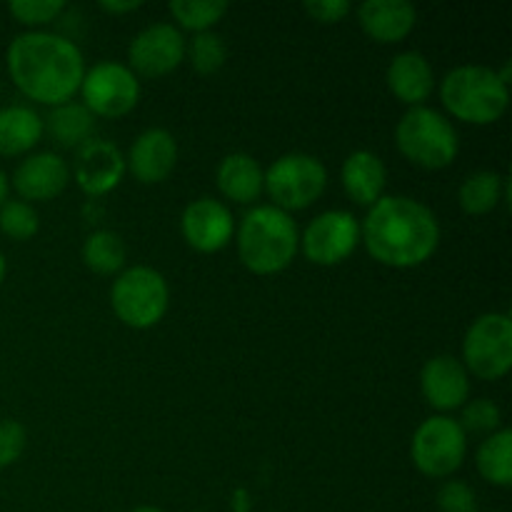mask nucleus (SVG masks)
<instances>
[{"instance_id":"5","label":"nucleus","mask_w":512,"mask_h":512,"mask_svg":"<svg viewBox=\"0 0 512 512\" xmlns=\"http://www.w3.org/2000/svg\"><path fill=\"white\" fill-rule=\"evenodd\" d=\"M398 150L425 170L448 168L458 158L460 140L453 123L428 105L410 108L395 128Z\"/></svg>"},{"instance_id":"4","label":"nucleus","mask_w":512,"mask_h":512,"mask_svg":"<svg viewBox=\"0 0 512 512\" xmlns=\"http://www.w3.org/2000/svg\"><path fill=\"white\" fill-rule=\"evenodd\" d=\"M440 98L448 113L463 123L490 125L505 115L510 105L508 83L498 70L485 65H460L443 78Z\"/></svg>"},{"instance_id":"20","label":"nucleus","mask_w":512,"mask_h":512,"mask_svg":"<svg viewBox=\"0 0 512 512\" xmlns=\"http://www.w3.org/2000/svg\"><path fill=\"white\" fill-rule=\"evenodd\" d=\"M343 188L350 200L358 205H375L383 198L385 180H388V170L385 163L370 150H355L345 158L343 163Z\"/></svg>"},{"instance_id":"15","label":"nucleus","mask_w":512,"mask_h":512,"mask_svg":"<svg viewBox=\"0 0 512 512\" xmlns=\"http://www.w3.org/2000/svg\"><path fill=\"white\" fill-rule=\"evenodd\" d=\"M178 163V143L165 128H148L133 140L125 168L143 185L163 183Z\"/></svg>"},{"instance_id":"1","label":"nucleus","mask_w":512,"mask_h":512,"mask_svg":"<svg viewBox=\"0 0 512 512\" xmlns=\"http://www.w3.org/2000/svg\"><path fill=\"white\" fill-rule=\"evenodd\" d=\"M360 240L373 260L388 268H418L433 258L440 243V223L433 210L408 195H383L370 205Z\"/></svg>"},{"instance_id":"24","label":"nucleus","mask_w":512,"mask_h":512,"mask_svg":"<svg viewBox=\"0 0 512 512\" xmlns=\"http://www.w3.org/2000/svg\"><path fill=\"white\" fill-rule=\"evenodd\" d=\"M505 193L508 188H505L503 175L495 170H475L460 185L458 203L468 215H485L498 208Z\"/></svg>"},{"instance_id":"25","label":"nucleus","mask_w":512,"mask_h":512,"mask_svg":"<svg viewBox=\"0 0 512 512\" xmlns=\"http://www.w3.org/2000/svg\"><path fill=\"white\" fill-rule=\"evenodd\" d=\"M478 473L498 488L512 485V430H495L488 440H483L475 455Z\"/></svg>"},{"instance_id":"38","label":"nucleus","mask_w":512,"mask_h":512,"mask_svg":"<svg viewBox=\"0 0 512 512\" xmlns=\"http://www.w3.org/2000/svg\"><path fill=\"white\" fill-rule=\"evenodd\" d=\"M130 512H165V510L153 508V505H140V508H135V510H130Z\"/></svg>"},{"instance_id":"33","label":"nucleus","mask_w":512,"mask_h":512,"mask_svg":"<svg viewBox=\"0 0 512 512\" xmlns=\"http://www.w3.org/2000/svg\"><path fill=\"white\" fill-rule=\"evenodd\" d=\"M28 433L18 420H0V468L18 463L25 453Z\"/></svg>"},{"instance_id":"37","label":"nucleus","mask_w":512,"mask_h":512,"mask_svg":"<svg viewBox=\"0 0 512 512\" xmlns=\"http://www.w3.org/2000/svg\"><path fill=\"white\" fill-rule=\"evenodd\" d=\"M5 273H8V260H5V255L0 253V283L5 280Z\"/></svg>"},{"instance_id":"31","label":"nucleus","mask_w":512,"mask_h":512,"mask_svg":"<svg viewBox=\"0 0 512 512\" xmlns=\"http://www.w3.org/2000/svg\"><path fill=\"white\" fill-rule=\"evenodd\" d=\"M10 15L23 25L53 23L65 10V0H13L8 3Z\"/></svg>"},{"instance_id":"27","label":"nucleus","mask_w":512,"mask_h":512,"mask_svg":"<svg viewBox=\"0 0 512 512\" xmlns=\"http://www.w3.org/2000/svg\"><path fill=\"white\" fill-rule=\"evenodd\" d=\"M230 5L225 0H170L168 10L183 28L205 33L223 20Z\"/></svg>"},{"instance_id":"23","label":"nucleus","mask_w":512,"mask_h":512,"mask_svg":"<svg viewBox=\"0 0 512 512\" xmlns=\"http://www.w3.org/2000/svg\"><path fill=\"white\" fill-rule=\"evenodd\" d=\"M43 128L65 148H80L93 135L95 115L83 103L68 100V103H60L50 110L48 118L43 120Z\"/></svg>"},{"instance_id":"3","label":"nucleus","mask_w":512,"mask_h":512,"mask_svg":"<svg viewBox=\"0 0 512 512\" xmlns=\"http://www.w3.org/2000/svg\"><path fill=\"white\" fill-rule=\"evenodd\" d=\"M300 248L295 220L275 205L248 210L238 228V255L255 275H273L288 268Z\"/></svg>"},{"instance_id":"7","label":"nucleus","mask_w":512,"mask_h":512,"mask_svg":"<svg viewBox=\"0 0 512 512\" xmlns=\"http://www.w3.org/2000/svg\"><path fill=\"white\" fill-rule=\"evenodd\" d=\"M468 453V433L448 415H433L418 425L410 443L415 468L428 478H450Z\"/></svg>"},{"instance_id":"12","label":"nucleus","mask_w":512,"mask_h":512,"mask_svg":"<svg viewBox=\"0 0 512 512\" xmlns=\"http://www.w3.org/2000/svg\"><path fill=\"white\" fill-rule=\"evenodd\" d=\"M128 68L143 78H163L185 60V38L173 23H153L140 30L128 48Z\"/></svg>"},{"instance_id":"13","label":"nucleus","mask_w":512,"mask_h":512,"mask_svg":"<svg viewBox=\"0 0 512 512\" xmlns=\"http://www.w3.org/2000/svg\"><path fill=\"white\" fill-rule=\"evenodd\" d=\"M125 155L118 145L108 140H93L83 143L75 153L73 175L78 188L85 195H105L118 188L125 175Z\"/></svg>"},{"instance_id":"8","label":"nucleus","mask_w":512,"mask_h":512,"mask_svg":"<svg viewBox=\"0 0 512 512\" xmlns=\"http://www.w3.org/2000/svg\"><path fill=\"white\" fill-rule=\"evenodd\" d=\"M328 185V170L315 155L288 153L280 155L265 170V190L280 210H303L323 195Z\"/></svg>"},{"instance_id":"17","label":"nucleus","mask_w":512,"mask_h":512,"mask_svg":"<svg viewBox=\"0 0 512 512\" xmlns=\"http://www.w3.org/2000/svg\"><path fill=\"white\" fill-rule=\"evenodd\" d=\"M70 180V168L60 155L55 153H35L20 160L13 173V188L18 190L20 198L28 203H43L53 200L65 190Z\"/></svg>"},{"instance_id":"26","label":"nucleus","mask_w":512,"mask_h":512,"mask_svg":"<svg viewBox=\"0 0 512 512\" xmlns=\"http://www.w3.org/2000/svg\"><path fill=\"white\" fill-rule=\"evenodd\" d=\"M83 260L93 273L113 275L125 265V243L113 230H95L83 243Z\"/></svg>"},{"instance_id":"35","label":"nucleus","mask_w":512,"mask_h":512,"mask_svg":"<svg viewBox=\"0 0 512 512\" xmlns=\"http://www.w3.org/2000/svg\"><path fill=\"white\" fill-rule=\"evenodd\" d=\"M140 0H103L100 3V10L110 15H123V13H133V10L140 8Z\"/></svg>"},{"instance_id":"34","label":"nucleus","mask_w":512,"mask_h":512,"mask_svg":"<svg viewBox=\"0 0 512 512\" xmlns=\"http://www.w3.org/2000/svg\"><path fill=\"white\" fill-rule=\"evenodd\" d=\"M353 5L348 0H305L303 10L318 23H340Z\"/></svg>"},{"instance_id":"19","label":"nucleus","mask_w":512,"mask_h":512,"mask_svg":"<svg viewBox=\"0 0 512 512\" xmlns=\"http://www.w3.org/2000/svg\"><path fill=\"white\" fill-rule=\"evenodd\" d=\"M388 88L410 108H418L433 95L435 73L430 60L418 50H405L388 65Z\"/></svg>"},{"instance_id":"21","label":"nucleus","mask_w":512,"mask_h":512,"mask_svg":"<svg viewBox=\"0 0 512 512\" xmlns=\"http://www.w3.org/2000/svg\"><path fill=\"white\" fill-rule=\"evenodd\" d=\"M218 190L228 200L240 205H248L260 198L265 190V173L258 160L248 153H230L220 160L215 170Z\"/></svg>"},{"instance_id":"10","label":"nucleus","mask_w":512,"mask_h":512,"mask_svg":"<svg viewBox=\"0 0 512 512\" xmlns=\"http://www.w3.org/2000/svg\"><path fill=\"white\" fill-rule=\"evenodd\" d=\"M80 93H83V105L93 115L123 118L138 105L140 80L128 65L103 60V63H95L93 68L85 70Z\"/></svg>"},{"instance_id":"28","label":"nucleus","mask_w":512,"mask_h":512,"mask_svg":"<svg viewBox=\"0 0 512 512\" xmlns=\"http://www.w3.org/2000/svg\"><path fill=\"white\" fill-rule=\"evenodd\" d=\"M185 53L190 55V63H193V68L200 75H213L228 60V45H225L223 35L213 33V30H205V33H195V38L190 40V48H185Z\"/></svg>"},{"instance_id":"29","label":"nucleus","mask_w":512,"mask_h":512,"mask_svg":"<svg viewBox=\"0 0 512 512\" xmlns=\"http://www.w3.org/2000/svg\"><path fill=\"white\" fill-rule=\"evenodd\" d=\"M40 228L35 208L25 200H5L0 205V230L10 240H30Z\"/></svg>"},{"instance_id":"22","label":"nucleus","mask_w":512,"mask_h":512,"mask_svg":"<svg viewBox=\"0 0 512 512\" xmlns=\"http://www.w3.org/2000/svg\"><path fill=\"white\" fill-rule=\"evenodd\" d=\"M43 118L28 105L0 108V155L13 158L33 150L43 138Z\"/></svg>"},{"instance_id":"11","label":"nucleus","mask_w":512,"mask_h":512,"mask_svg":"<svg viewBox=\"0 0 512 512\" xmlns=\"http://www.w3.org/2000/svg\"><path fill=\"white\" fill-rule=\"evenodd\" d=\"M360 243V223L348 210H325L310 220L300 238L305 258L315 265H338L353 255Z\"/></svg>"},{"instance_id":"30","label":"nucleus","mask_w":512,"mask_h":512,"mask_svg":"<svg viewBox=\"0 0 512 512\" xmlns=\"http://www.w3.org/2000/svg\"><path fill=\"white\" fill-rule=\"evenodd\" d=\"M463 425V430H473V433H495L503 423V413H500L498 405L488 398L470 400L463 405V418L458 420Z\"/></svg>"},{"instance_id":"6","label":"nucleus","mask_w":512,"mask_h":512,"mask_svg":"<svg viewBox=\"0 0 512 512\" xmlns=\"http://www.w3.org/2000/svg\"><path fill=\"white\" fill-rule=\"evenodd\" d=\"M115 315L128 328L145 330L163 320L170 303V290L163 275L148 265H133L115 278L110 288Z\"/></svg>"},{"instance_id":"36","label":"nucleus","mask_w":512,"mask_h":512,"mask_svg":"<svg viewBox=\"0 0 512 512\" xmlns=\"http://www.w3.org/2000/svg\"><path fill=\"white\" fill-rule=\"evenodd\" d=\"M8 190H10V180H8V175H5L3 170H0V205H3L5 200H8Z\"/></svg>"},{"instance_id":"2","label":"nucleus","mask_w":512,"mask_h":512,"mask_svg":"<svg viewBox=\"0 0 512 512\" xmlns=\"http://www.w3.org/2000/svg\"><path fill=\"white\" fill-rule=\"evenodd\" d=\"M8 73L30 100L45 105L68 103L80 90L85 60L78 45L63 35L30 30L8 45Z\"/></svg>"},{"instance_id":"14","label":"nucleus","mask_w":512,"mask_h":512,"mask_svg":"<svg viewBox=\"0 0 512 512\" xmlns=\"http://www.w3.org/2000/svg\"><path fill=\"white\" fill-rule=\"evenodd\" d=\"M183 238L200 253H218L233 238V215L220 200L198 198L183 210L180 218Z\"/></svg>"},{"instance_id":"9","label":"nucleus","mask_w":512,"mask_h":512,"mask_svg":"<svg viewBox=\"0 0 512 512\" xmlns=\"http://www.w3.org/2000/svg\"><path fill=\"white\" fill-rule=\"evenodd\" d=\"M465 370L480 380H500L512 368V320L508 313H485L463 340Z\"/></svg>"},{"instance_id":"32","label":"nucleus","mask_w":512,"mask_h":512,"mask_svg":"<svg viewBox=\"0 0 512 512\" xmlns=\"http://www.w3.org/2000/svg\"><path fill=\"white\" fill-rule=\"evenodd\" d=\"M440 512H478L475 490L463 480H445L435 495Z\"/></svg>"},{"instance_id":"16","label":"nucleus","mask_w":512,"mask_h":512,"mask_svg":"<svg viewBox=\"0 0 512 512\" xmlns=\"http://www.w3.org/2000/svg\"><path fill=\"white\" fill-rule=\"evenodd\" d=\"M420 390L435 410L448 413L463 408L470 400V375L453 355H435L423 365Z\"/></svg>"},{"instance_id":"18","label":"nucleus","mask_w":512,"mask_h":512,"mask_svg":"<svg viewBox=\"0 0 512 512\" xmlns=\"http://www.w3.org/2000/svg\"><path fill=\"white\" fill-rule=\"evenodd\" d=\"M358 20L375 43H400L418 23V10L408 0H365L358 8Z\"/></svg>"}]
</instances>
